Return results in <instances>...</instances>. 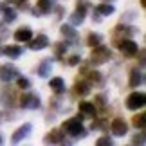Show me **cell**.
Listing matches in <instances>:
<instances>
[{
	"mask_svg": "<svg viewBox=\"0 0 146 146\" xmlns=\"http://www.w3.org/2000/svg\"><path fill=\"white\" fill-rule=\"evenodd\" d=\"M92 128H94V130H105V128H106V121H94Z\"/></svg>",
	"mask_w": 146,
	"mask_h": 146,
	"instance_id": "28",
	"label": "cell"
},
{
	"mask_svg": "<svg viewBox=\"0 0 146 146\" xmlns=\"http://www.w3.org/2000/svg\"><path fill=\"white\" fill-rule=\"evenodd\" d=\"M98 103L99 105H105V96H98Z\"/></svg>",
	"mask_w": 146,
	"mask_h": 146,
	"instance_id": "32",
	"label": "cell"
},
{
	"mask_svg": "<svg viewBox=\"0 0 146 146\" xmlns=\"http://www.w3.org/2000/svg\"><path fill=\"white\" fill-rule=\"evenodd\" d=\"M50 70H52V61H50V60H43L40 63V67L36 69V74L40 78H47L50 74Z\"/></svg>",
	"mask_w": 146,
	"mask_h": 146,
	"instance_id": "13",
	"label": "cell"
},
{
	"mask_svg": "<svg viewBox=\"0 0 146 146\" xmlns=\"http://www.w3.org/2000/svg\"><path fill=\"white\" fill-rule=\"evenodd\" d=\"M49 45V38L45 35H38L36 38H31L29 40V49L31 50H42Z\"/></svg>",
	"mask_w": 146,
	"mask_h": 146,
	"instance_id": "6",
	"label": "cell"
},
{
	"mask_svg": "<svg viewBox=\"0 0 146 146\" xmlns=\"http://www.w3.org/2000/svg\"><path fill=\"white\" fill-rule=\"evenodd\" d=\"M61 35H63L65 40H69V42H76L78 40V33L74 29V25H61Z\"/></svg>",
	"mask_w": 146,
	"mask_h": 146,
	"instance_id": "14",
	"label": "cell"
},
{
	"mask_svg": "<svg viewBox=\"0 0 146 146\" xmlns=\"http://www.w3.org/2000/svg\"><path fill=\"white\" fill-rule=\"evenodd\" d=\"M132 141H133V144H144V133H141V135H135Z\"/></svg>",
	"mask_w": 146,
	"mask_h": 146,
	"instance_id": "30",
	"label": "cell"
},
{
	"mask_svg": "<svg viewBox=\"0 0 146 146\" xmlns=\"http://www.w3.org/2000/svg\"><path fill=\"white\" fill-rule=\"evenodd\" d=\"M96 11H98V15H101V16H110L115 9H114V5H110V4H99L96 7Z\"/></svg>",
	"mask_w": 146,
	"mask_h": 146,
	"instance_id": "21",
	"label": "cell"
},
{
	"mask_svg": "<svg viewBox=\"0 0 146 146\" xmlns=\"http://www.w3.org/2000/svg\"><path fill=\"white\" fill-rule=\"evenodd\" d=\"M45 143L47 144H58V143H65V137L61 135L60 130H52L49 133V135H45Z\"/></svg>",
	"mask_w": 146,
	"mask_h": 146,
	"instance_id": "16",
	"label": "cell"
},
{
	"mask_svg": "<svg viewBox=\"0 0 146 146\" xmlns=\"http://www.w3.org/2000/svg\"><path fill=\"white\" fill-rule=\"evenodd\" d=\"M31 130H33V126H31V123H25V125H22V128H18L15 133H13V137H11V141H13L15 144H18L22 139H25L27 135L31 133Z\"/></svg>",
	"mask_w": 146,
	"mask_h": 146,
	"instance_id": "8",
	"label": "cell"
},
{
	"mask_svg": "<svg viewBox=\"0 0 146 146\" xmlns=\"http://www.w3.org/2000/svg\"><path fill=\"white\" fill-rule=\"evenodd\" d=\"M83 74L88 76V80L92 83H96V85H101V74L98 70H83Z\"/></svg>",
	"mask_w": 146,
	"mask_h": 146,
	"instance_id": "24",
	"label": "cell"
},
{
	"mask_svg": "<svg viewBox=\"0 0 146 146\" xmlns=\"http://www.w3.org/2000/svg\"><path fill=\"white\" fill-rule=\"evenodd\" d=\"M50 9H52V2L50 0H38V11H40V15L50 13Z\"/></svg>",
	"mask_w": 146,
	"mask_h": 146,
	"instance_id": "22",
	"label": "cell"
},
{
	"mask_svg": "<svg viewBox=\"0 0 146 146\" xmlns=\"http://www.w3.org/2000/svg\"><path fill=\"white\" fill-rule=\"evenodd\" d=\"M2 52H4V56H7V58L16 60L22 52H24V50H22V47H18V45H7V47H4Z\"/></svg>",
	"mask_w": 146,
	"mask_h": 146,
	"instance_id": "17",
	"label": "cell"
},
{
	"mask_svg": "<svg viewBox=\"0 0 146 146\" xmlns=\"http://www.w3.org/2000/svg\"><path fill=\"white\" fill-rule=\"evenodd\" d=\"M143 83H144V74H143V70L133 69L132 74H130V85H132V87H139V85H143Z\"/></svg>",
	"mask_w": 146,
	"mask_h": 146,
	"instance_id": "15",
	"label": "cell"
},
{
	"mask_svg": "<svg viewBox=\"0 0 146 146\" xmlns=\"http://www.w3.org/2000/svg\"><path fill=\"white\" fill-rule=\"evenodd\" d=\"M49 87L52 88L54 92H58V94H60V92H63V90H65V81L61 80V78H52V80L49 81Z\"/></svg>",
	"mask_w": 146,
	"mask_h": 146,
	"instance_id": "19",
	"label": "cell"
},
{
	"mask_svg": "<svg viewBox=\"0 0 146 146\" xmlns=\"http://www.w3.org/2000/svg\"><path fill=\"white\" fill-rule=\"evenodd\" d=\"M65 50H67L65 43H58V45H56V54H58V58H61V54H63Z\"/></svg>",
	"mask_w": 146,
	"mask_h": 146,
	"instance_id": "29",
	"label": "cell"
},
{
	"mask_svg": "<svg viewBox=\"0 0 146 146\" xmlns=\"http://www.w3.org/2000/svg\"><path fill=\"white\" fill-rule=\"evenodd\" d=\"M0 9H2V11H4V20H5V22H13V20L16 18V13H15V11H13V9H9V7H7V9H5V7H4V5H0Z\"/></svg>",
	"mask_w": 146,
	"mask_h": 146,
	"instance_id": "25",
	"label": "cell"
},
{
	"mask_svg": "<svg viewBox=\"0 0 146 146\" xmlns=\"http://www.w3.org/2000/svg\"><path fill=\"white\" fill-rule=\"evenodd\" d=\"M112 133L117 137H123V135H126V132H128V125L123 119H114L112 121Z\"/></svg>",
	"mask_w": 146,
	"mask_h": 146,
	"instance_id": "9",
	"label": "cell"
},
{
	"mask_svg": "<svg viewBox=\"0 0 146 146\" xmlns=\"http://www.w3.org/2000/svg\"><path fill=\"white\" fill-rule=\"evenodd\" d=\"M33 38V31L29 27H20L18 31H15V40L16 42H29Z\"/></svg>",
	"mask_w": 146,
	"mask_h": 146,
	"instance_id": "11",
	"label": "cell"
},
{
	"mask_svg": "<svg viewBox=\"0 0 146 146\" xmlns=\"http://www.w3.org/2000/svg\"><path fill=\"white\" fill-rule=\"evenodd\" d=\"M80 112H83V115H80V119H83L85 115H96V105L88 103V101H81L80 103Z\"/></svg>",
	"mask_w": 146,
	"mask_h": 146,
	"instance_id": "12",
	"label": "cell"
},
{
	"mask_svg": "<svg viewBox=\"0 0 146 146\" xmlns=\"http://www.w3.org/2000/svg\"><path fill=\"white\" fill-rule=\"evenodd\" d=\"M74 92L80 94V96H87V94L90 92V83H87V81H78L76 85H74Z\"/></svg>",
	"mask_w": 146,
	"mask_h": 146,
	"instance_id": "18",
	"label": "cell"
},
{
	"mask_svg": "<svg viewBox=\"0 0 146 146\" xmlns=\"http://www.w3.org/2000/svg\"><path fill=\"white\" fill-rule=\"evenodd\" d=\"M101 42H103V36L98 35V33H90V35H88L87 43H88L90 47H98V45H101Z\"/></svg>",
	"mask_w": 146,
	"mask_h": 146,
	"instance_id": "23",
	"label": "cell"
},
{
	"mask_svg": "<svg viewBox=\"0 0 146 146\" xmlns=\"http://www.w3.org/2000/svg\"><path fill=\"white\" fill-rule=\"evenodd\" d=\"M80 60H81V56H80V54H74V56H70V60H69V65H76V63H80Z\"/></svg>",
	"mask_w": 146,
	"mask_h": 146,
	"instance_id": "31",
	"label": "cell"
},
{
	"mask_svg": "<svg viewBox=\"0 0 146 146\" xmlns=\"http://www.w3.org/2000/svg\"><path fill=\"white\" fill-rule=\"evenodd\" d=\"M96 144H98V146H110V144H112V139L106 137V135H103V137H99L98 141H96Z\"/></svg>",
	"mask_w": 146,
	"mask_h": 146,
	"instance_id": "27",
	"label": "cell"
},
{
	"mask_svg": "<svg viewBox=\"0 0 146 146\" xmlns=\"http://www.w3.org/2000/svg\"><path fill=\"white\" fill-rule=\"evenodd\" d=\"M132 123H133V126H135V128H139V130H144V126H146V114H144V112H141V114L133 115Z\"/></svg>",
	"mask_w": 146,
	"mask_h": 146,
	"instance_id": "20",
	"label": "cell"
},
{
	"mask_svg": "<svg viewBox=\"0 0 146 146\" xmlns=\"http://www.w3.org/2000/svg\"><path fill=\"white\" fill-rule=\"evenodd\" d=\"M117 45H119L121 52L125 54V56H135V54H137V50H139L137 43L133 42V40H123V42H117Z\"/></svg>",
	"mask_w": 146,
	"mask_h": 146,
	"instance_id": "5",
	"label": "cell"
},
{
	"mask_svg": "<svg viewBox=\"0 0 146 146\" xmlns=\"http://www.w3.org/2000/svg\"><path fill=\"white\" fill-rule=\"evenodd\" d=\"M18 76V69H16L15 65H4L0 67V80L4 83H9L11 80H15V78Z\"/></svg>",
	"mask_w": 146,
	"mask_h": 146,
	"instance_id": "4",
	"label": "cell"
},
{
	"mask_svg": "<svg viewBox=\"0 0 146 146\" xmlns=\"http://www.w3.org/2000/svg\"><path fill=\"white\" fill-rule=\"evenodd\" d=\"M0 144H2V137H0Z\"/></svg>",
	"mask_w": 146,
	"mask_h": 146,
	"instance_id": "34",
	"label": "cell"
},
{
	"mask_svg": "<svg viewBox=\"0 0 146 146\" xmlns=\"http://www.w3.org/2000/svg\"><path fill=\"white\" fill-rule=\"evenodd\" d=\"M110 56H112V52H110V49H108V47H105V45H98L96 49H94V52H92V56H90V60H92L96 65H101V63H105V61H108V60H110Z\"/></svg>",
	"mask_w": 146,
	"mask_h": 146,
	"instance_id": "2",
	"label": "cell"
},
{
	"mask_svg": "<svg viewBox=\"0 0 146 146\" xmlns=\"http://www.w3.org/2000/svg\"><path fill=\"white\" fill-rule=\"evenodd\" d=\"M63 130L72 137H83L85 135V128H83V123L80 117H74V119H69L63 123Z\"/></svg>",
	"mask_w": 146,
	"mask_h": 146,
	"instance_id": "1",
	"label": "cell"
},
{
	"mask_svg": "<svg viewBox=\"0 0 146 146\" xmlns=\"http://www.w3.org/2000/svg\"><path fill=\"white\" fill-rule=\"evenodd\" d=\"M141 5H143V7H146V0H141Z\"/></svg>",
	"mask_w": 146,
	"mask_h": 146,
	"instance_id": "33",
	"label": "cell"
},
{
	"mask_svg": "<svg viewBox=\"0 0 146 146\" xmlns=\"http://www.w3.org/2000/svg\"><path fill=\"white\" fill-rule=\"evenodd\" d=\"M85 15H87V11H85V5H80L78 4V9H76V13L70 16V25H80L83 20H85Z\"/></svg>",
	"mask_w": 146,
	"mask_h": 146,
	"instance_id": "10",
	"label": "cell"
},
{
	"mask_svg": "<svg viewBox=\"0 0 146 146\" xmlns=\"http://www.w3.org/2000/svg\"><path fill=\"white\" fill-rule=\"evenodd\" d=\"M20 106L22 108H38V106H40V99H38V96H35V94H25V96H22V99H20Z\"/></svg>",
	"mask_w": 146,
	"mask_h": 146,
	"instance_id": "7",
	"label": "cell"
},
{
	"mask_svg": "<svg viewBox=\"0 0 146 146\" xmlns=\"http://www.w3.org/2000/svg\"><path fill=\"white\" fill-rule=\"evenodd\" d=\"M16 85H18L20 88H29V87H31V81L27 80V78L20 76V78H18V81H16Z\"/></svg>",
	"mask_w": 146,
	"mask_h": 146,
	"instance_id": "26",
	"label": "cell"
},
{
	"mask_svg": "<svg viewBox=\"0 0 146 146\" xmlns=\"http://www.w3.org/2000/svg\"><path fill=\"white\" fill-rule=\"evenodd\" d=\"M146 96L143 92H133V94H130V96L126 98V106L130 110H137V108H143L144 106V103H146V99H144Z\"/></svg>",
	"mask_w": 146,
	"mask_h": 146,
	"instance_id": "3",
	"label": "cell"
}]
</instances>
